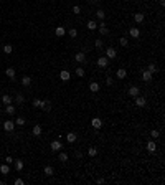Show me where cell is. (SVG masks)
Wrapping results in <instances>:
<instances>
[{
    "instance_id": "obj_1",
    "label": "cell",
    "mask_w": 165,
    "mask_h": 185,
    "mask_svg": "<svg viewBox=\"0 0 165 185\" xmlns=\"http://www.w3.org/2000/svg\"><path fill=\"white\" fill-rule=\"evenodd\" d=\"M13 129H15V122L12 121V119H8V121L3 122V131L5 132H13Z\"/></svg>"
},
{
    "instance_id": "obj_2",
    "label": "cell",
    "mask_w": 165,
    "mask_h": 185,
    "mask_svg": "<svg viewBox=\"0 0 165 185\" xmlns=\"http://www.w3.org/2000/svg\"><path fill=\"white\" fill-rule=\"evenodd\" d=\"M104 56H106L107 60H116V56H117V51H116L112 46H109V48H106V55H104Z\"/></svg>"
},
{
    "instance_id": "obj_3",
    "label": "cell",
    "mask_w": 165,
    "mask_h": 185,
    "mask_svg": "<svg viewBox=\"0 0 165 185\" xmlns=\"http://www.w3.org/2000/svg\"><path fill=\"white\" fill-rule=\"evenodd\" d=\"M50 149H51V150H54V152H58V150H61V149H63V144H61V140H59V139H56V140H53V142L50 144Z\"/></svg>"
},
{
    "instance_id": "obj_4",
    "label": "cell",
    "mask_w": 165,
    "mask_h": 185,
    "mask_svg": "<svg viewBox=\"0 0 165 185\" xmlns=\"http://www.w3.org/2000/svg\"><path fill=\"white\" fill-rule=\"evenodd\" d=\"M97 30H99L101 35H109V28H107V25L104 23V20H102L99 25H97Z\"/></svg>"
},
{
    "instance_id": "obj_5",
    "label": "cell",
    "mask_w": 165,
    "mask_h": 185,
    "mask_svg": "<svg viewBox=\"0 0 165 185\" xmlns=\"http://www.w3.org/2000/svg\"><path fill=\"white\" fill-rule=\"evenodd\" d=\"M145 147H147L149 152H155V150H157V142H155V139H150L149 142L145 144Z\"/></svg>"
},
{
    "instance_id": "obj_6",
    "label": "cell",
    "mask_w": 165,
    "mask_h": 185,
    "mask_svg": "<svg viewBox=\"0 0 165 185\" xmlns=\"http://www.w3.org/2000/svg\"><path fill=\"white\" fill-rule=\"evenodd\" d=\"M69 78H71V75H69V71L68 70H61L59 71V79H61V81H69Z\"/></svg>"
},
{
    "instance_id": "obj_7",
    "label": "cell",
    "mask_w": 165,
    "mask_h": 185,
    "mask_svg": "<svg viewBox=\"0 0 165 185\" xmlns=\"http://www.w3.org/2000/svg\"><path fill=\"white\" fill-rule=\"evenodd\" d=\"M97 66L99 68H107L109 66V60L106 56H99L97 58Z\"/></svg>"
},
{
    "instance_id": "obj_8",
    "label": "cell",
    "mask_w": 165,
    "mask_h": 185,
    "mask_svg": "<svg viewBox=\"0 0 165 185\" xmlns=\"http://www.w3.org/2000/svg\"><path fill=\"white\" fill-rule=\"evenodd\" d=\"M145 104H147V101H145L144 96H140V94L136 96V106H137V108H144Z\"/></svg>"
},
{
    "instance_id": "obj_9",
    "label": "cell",
    "mask_w": 165,
    "mask_h": 185,
    "mask_svg": "<svg viewBox=\"0 0 165 185\" xmlns=\"http://www.w3.org/2000/svg\"><path fill=\"white\" fill-rule=\"evenodd\" d=\"M127 93H129V96H131V98H136V96H139V94H140V89H139V86H131Z\"/></svg>"
},
{
    "instance_id": "obj_10",
    "label": "cell",
    "mask_w": 165,
    "mask_h": 185,
    "mask_svg": "<svg viewBox=\"0 0 165 185\" xmlns=\"http://www.w3.org/2000/svg\"><path fill=\"white\" fill-rule=\"evenodd\" d=\"M91 126H93L94 129H101V127H102V119L93 118V119H91Z\"/></svg>"
},
{
    "instance_id": "obj_11",
    "label": "cell",
    "mask_w": 165,
    "mask_h": 185,
    "mask_svg": "<svg viewBox=\"0 0 165 185\" xmlns=\"http://www.w3.org/2000/svg\"><path fill=\"white\" fill-rule=\"evenodd\" d=\"M99 89H101V84L97 83V81H91V83H89V91H91V93H97Z\"/></svg>"
},
{
    "instance_id": "obj_12",
    "label": "cell",
    "mask_w": 165,
    "mask_h": 185,
    "mask_svg": "<svg viewBox=\"0 0 165 185\" xmlns=\"http://www.w3.org/2000/svg\"><path fill=\"white\" fill-rule=\"evenodd\" d=\"M0 174H2V175H8L10 174V164H2V165H0Z\"/></svg>"
},
{
    "instance_id": "obj_13",
    "label": "cell",
    "mask_w": 165,
    "mask_h": 185,
    "mask_svg": "<svg viewBox=\"0 0 165 185\" xmlns=\"http://www.w3.org/2000/svg\"><path fill=\"white\" fill-rule=\"evenodd\" d=\"M129 35L132 36V38H139V36H140V30L137 27H132V28H129Z\"/></svg>"
},
{
    "instance_id": "obj_14",
    "label": "cell",
    "mask_w": 165,
    "mask_h": 185,
    "mask_svg": "<svg viewBox=\"0 0 165 185\" xmlns=\"http://www.w3.org/2000/svg\"><path fill=\"white\" fill-rule=\"evenodd\" d=\"M126 76H127V71L124 70V68H119V70L116 71V78L117 79H124Z\"/></svg>"
},
{
    "instance_id": "obj_15",
    "label": "cell",
    "mask_w": 165,
    "mask_h": 185,
    "mask_svg": "<svg viewBox=\"0 0 165 185\" xmlns=\"http://www.w3.org/2000/svg\"><path fill=\"white\" fill-rule=\"evenodd\" d=\"M74 60H76V63H84V61H86V55H84L83 51H79V53H76Z\"/></svg>"
},
{
    "instance_id": "obj_16",
    "label": "cell",
    "mask_w": 165,
    "mask_h": 185,
    "mask_svg": "<svg viewBox=\"0 0 165 185\" xmlns=\"http://www.w3.org/2000/svg\"><path fill=\"white\" fill-rule=\"evenodd\" d=\"M5 75H7L10 79H15V75H17V71H15V68H7V70H5Z\"/></svg>"
},
{
    "instance_id": "obj_17",
    "label": "cell",
    "mask_w": 165,
    "mask_h": 185,
    "mask_svg": "<svg viewBox=\"0 0 165 185\" xmlns=\"http://www.w3.org/2000/svg\"><path fill=\"white\" fill-rule=\"evenodd\" d=\"M76 139H78V135H76V132H68L66 134V140H68L69 144H73V142H76Z\"/></svg>"
},
{
    "instance_id": "obj_18",
    "label": "cell",
    "mask_w": 165,
    "mask_h": 185,
    "mask_svg": "<svg viewBox=\"0 0 165 185\" xmlns=\"http://www.w3.org/2000/svg\"><path fill=\"white\" fill-rule=\"evenodd\" d=\"M64 33H66L64 27H56V28H54V35H56L58 38H61V36H64Z\"/></svg>"
},
{
    "instance_id": "obj_19",
    "label": "cell",
    "mask_w": 165,
    "mask_h": 185,
    "mask_svg": "<svg viewBox=\"0 0 165 185\" xmlns=\"http://www.w3.org/2000/svg\"><path fill=\"white\" fill-rule=\"evenodd\" d=\"M152 76H154V75H152V73H149L147 70H144V71H142V79H144V81H147V83H149V81H152Z\"/></svg>"
},
{
    "instance_id": "obj_20",
    "label": "cell",
    "mask_w": 165,
    "mask_h": 185,
    "mask_svg": "<svg viewBox=\"0 0 165 185\" xmlns=\"http://www.w3.org/2000/svg\"><path fill=\"white\" fill-rule=\"evenodd\" d=\"M41 132H43V129H41V126H40V124H36V126L32 129V134H33V135H36V137H38V135H41Z\"/></svg>"
},
{
    "instance_id": "obj_21",
    "label": "cell",
    "mask_w": 165,
    "mask_h": 185,
    "mask_svg": "<svg viewBox=\"0 0 165 185\" xmlns=\"http://www.w3.org/2000/svg\"><path fill=\"white\" fill-rule=\"evenodd\" d=\"M15 170L17 172H22L23 170V160L22 159H17L15 160Z\"/></svg>"
},
{
    "instance_id": "obj_22",
    "label": "cell",
    "mask_w": 165,
    "mask_h": 185,
    "mask_svg": "<svg viewBox=\"0 0 165 185\" xmlns=\"http://www.w3.org/2000/svg\"><path fill=\"white\" fill-rule=\"evenodd\" d=\"M43 174H45V175H48V177H51V175L54 174V170H53L51 165H46V167L43 169Z\"/></svg>"
},
{
    "instance_id": "obj_23",
    "label": "cell",
    "mask_w": 165,
    "mask_h": 185,
    "mask_svg": "<svg viewBox=\"0 0 165 185\" xmlns=\"http://www.w3.org/2000/svg\"><path fill=\"white\" fill-rule=\"evenodd\" d=\"M134 20H136V23H142L145 20V15L144 13H136L134 15Z\"/></svg>"
},
{
    "instance_id": "obj_24",
    "label": "cell",
    "mask_w": 165,
    "mask_h": 185,
    "mask_svg": "<svg viewBox=\"0 0 165 185\" xmlns=\"http://www.w3.org/2000/svg\"><path fill=\"white\" fill-rule=\"evenodd\" d=\"M88 30H89V32H93V30H97V23H96L94 20H89V22H88Z\"/></svg>"
},
{
    "instance_id": "obj_25",
    "label": "cell",
    "mask_w": 165,
    "mask_h": 185,
    "mask_svg": "<svg viewBox=\"0 0 165 185\" xmlns=\"http://www.w3.org/2000/svg\"><path fill=\"white\" fill-rule=\"evenodd\" d=\"M5 111H7V114L13 116V114H15V106H12V104H7V106H5Z\"/></svg>"
},
{
    "instance_id": "obj_26",
    "label": "cell",
    "mask_w": 165,
    "mask_h": 185,
    "mask_svg": "<svg viewBox=\"0 0 165 185\" xmlns=\"http://www.w3.org/2000/svg\"><path fill=\"white\" fill-rule=\"evenodd\" d=\"M41 109L46 111V113H50V111H51V103H50V101H43V106H41Z\"/></svg>"
},
{
    "instance_id": "obj_27",
    "label": "cell",
    "mask_w": 165,
    "mask_h": 185,
    "mask_svg": "<svg viewBox=\"0 0 165 185\" xmlns=\"http://www.w3.org/2000/svg\"><path fill=\"white\" fill-rule=\"evenodd\" d=\"M147 71H149V73H152V75H155V73L158 71V68H157L154 63H150V65H149V68H147Z\"/></svg>"
},
{
    "instance_id": "obj_28",
    "label": "cell",
    "mask_w": 165,
    "mask_h": 185,
    "mask_svg": "<svg viewBox=\"0 0 165 185\" xmlns=\"http://www.w3.org/2000/svg\"><path fill=\"white\" fill-rule=\"evenodd\" d=\"M22 84L23 86H30V84H32V78H30V76H23L22 78Z\"/></svg>"
},
{
    "instance_id": "obj_29",
    "label": "cell",
    "mask_w": 165,
    "mask_h": 185,
    "mask_svg": "<svg viewBox=\"0 0 165 185\" xmlns=\"http://www.w3.org/2000/svg\"><path fill=\"white\" fill-rule=\"evenodd\" d=\"M88 155L89 157H96L97 155V149H96V147H89V149H88Z\"/></svg>"
},
{
    "instance_id": "obj_30",
    "label": "cell",
    "mask_w": 165,
    "mask_h": 185,
    "mask_svg": "<svg viewBox=\"0 0 165 185\" xmlns=\"http://www.w3.org/2000/svg\"><path fill=\"white\" fill-rule=\"evenodd\" d=\"M58 160H59V162H68V154H66V152H61L59 155H58Z\"/></svg>"
},
{
    "instance_id": "obj_31",
    "label": "cell",
    "mask_w": 165,
    "mask_h": 185,
    "mask_svg": "<svg viewBox=\"0 0 165 185\" xmlns=\"http://www.w3.org/2000/svg\"><path fill=\"white\" fill-rule=\"evenodd\" d=\"M2 103L5 104V106H7V104H12V98H10L8 94H3V96H2Z\"/></svg>"
},
{
    "instance_id": "obj_32",
    "label": "cell",
    "mask_w": 165,
    "mask_h": 185,
    "mask_svg": "<svg viewBox=\"0 0 165 185\" xmlns=\"http://www.w3.org/2000/svg\"><path fill=\"white\" fill-rule=\"evenodd\" d=\"M96 17H97V18H99V20L102 22V20H104V18H106V13H104V10H97V12H96Z\"/></svg>"
},
{
    "instance_id": "obj_33",
    "label": "cell",
    "mask_w": 165,
    "mask_h": 185,
    "mask_svg": "<svg viewBox=\"0 0 165 185\" xmlns=\"http://www.w3.org/2000/svg\"><path fill=\"white\" fill-rule=\"evenodd\" d=\"M76 76H79V78L84 76V68H83V66H78V68H76Z\"/></svg>"
},
{
    "instance_id": "obj_34",
    "label": "cell",
    "mask_w": 165,
    "mask_h": 185,
    "mask_svg": "<svg viewBox=\"0 0 165 185\" xmlns=\"http://www.w3.org/2000/svg\"><path fill=\"white\" fill-rule=\"evenodd\" d=\"M33 106L38 108V109H41V106H43V99H35L33 101Z\"/></svg>"
},
{
    "instance_id": "obj_35",
    "label": "cell",
    "mask_w": 165,
    "mask_h": 185,
    "mask_svg": "<svg viewBox=\"0 0 165 185\" xmlns=\"http://www.w3.org/2000/svg\"><path fill=\"white\" fill-rule=\"evenodd\" d=\"M15 101H17L18 104H22L23 101H25V98H23V94H20V93H18V94L15 96Z\"/></svg>"
},
{
    "instance_id": "obj_36",
    "label": "cell",
    "mask_w": 165,
    "mask_h": 185,
    "mask_svg": "<svg viewBox=\"0 0 165 185\" xmlns=\"http://www.w3.org/2000/svg\"><path fill=\"white\" fill-rule=\"evenodd\" d=\"M12 51H13V48H12V45H5V46H3V53H7V55H10Z\"/></svg>"
},
{
    "instance_id": "obj_37",
    "label": "cell",
    "mask_w": 165,
    "mask_h": 185,
    "mask_svg": "<svg viewBox=\"0 0 165 185\" xmlns=\"http://www.w3.org/2000/svg\"><path fill=\"white\" fill-rule=\"evenodd\" d=\"M119 43H121L122 46H127V45H129V40H127L126 36H122V38H119Z\"/></svg>"
},
{
    "instance_id": "obj_38",
    "label": "cell",
    "mask_w": 165,
    "mask_h": 185,
    "mask_svg": "<svg viewBox=\"0 0 165 185\" xmlns=\"http://www.w3.org/2000/svg\"><path fill=\"white\" fill-rule=\"evenodd\" d=\"M25 122H27V121L23 119V118H18V119L15 121V126H25Z\"/></svg>"
},
{
    "instance_id": "obj_39",
    "label": "cell",
    "mask_w": 165,
    "mask_h": 185,
    "mask_svg": "<svg viewBox=\"0 0 165 185\" xmlns=\"http://www.w3.org/2000/svg\"><path fill=\"white\" fill-rule=\"evenodd\" d=\"M68 33H69V36H71V38H76V36H78V30H76V28H71Z\"/></svg>"
},
{
    "instance_id": "obj_40",
    "label": "cell",
    "mask_w": 165,
    "mask_h": 185,
    "mask_svg": "<svg viewBox=\"0 0 165 185\" xmlns=\"http://www.w3.org/2000/svg\"><path fill=\"white\" fill-rule=\"evenodd\" d=\"M150 135H152V139H158V135H160V132H158L157 129H154V131H150Z\"/></svg>"
},
{
    "instance_id": "obj_41",
    "label": "cell",
    "mask_w": 165,
    "mask_h": 185,
    "mask_svg": "<svg viewBox=\"0 0 165 185\" xmlns=\"http://www.w3.org/2000/svg\"><path fill=\"white\" fill-rule=\"evenodd\" d=\"M73 13L79 15V13H81V7H79V5H74V7H73Z\"/></svg>"
},
{
    "instance_id": "obj_42",
    "label": "cell",
    "mask_w": 165,
    "mask_h": 185,
    "mask_svg": "<svg viewBox=\"0 0 165 185\" xmlns=\"http://www.w3.org/2000/svg\"><path fill=\"white\" fill-rule=\"evenodd\" d=\"M15 185H25V182H23V178H20V177H18V178H15V182H13Z\"/></svg>"
},
{
    "instance_id": "obj_43",
    "label": "cell",
    "mask_w": 165,
    "mask_h": 185,
    "mask_svg": "<svg viewBox=\"0 0 165 185\" xmlns=\"http://www.w3.org/2000/svg\"><path fill=\"white\" fill-rule=\"evenodd\" d=\"M106 84H107V86H112V84H114V79H112L111 76H107V78H106Z\"/></svg>"
},
{
    "instance_id": "obj_44",
    "label": "cell",
    "mask_w": 165,
    "mask_h": 185,
    "mask_svg": "<svg viewBox=\"0 0 165 185\" xmlns=\"http://www.w3.org/2000/svg\"><path fill=\"white\" fill-rule=\"evenodd\" d=\"M94 45H96V48H101V46H102V40H96Z\"/></svg>"
},
{
    "instance_id": "obj_45",
    "label": "cell",
    "mask_w": 165,
    "mask_h": 185,
    "mask_svg": "<svg viewBox=\"0 0 165 185\" xmlns=\"http://www.w3.org/2000/svg\"><path fill=\"white\" fill-rule=\"evenodd\" d=\"M12 162H13V159H12L10 155H7V157H5V164H12Z\"/></svg>"
},
{
    "instance_id": "obj_46",
    "label": "cell",
    "mask_w": 165,
    "mask_h": 185,
    "mask_svg": "<svg viewBox=\"0 0 165 185\" xmlns=\"http://www.w3.org/2000/svg\"><path fill=\"white\" fill-rule=\"evenodd\" d=\"M126 2H129V0H126Z\"/></svg>"
},
{
    "instance_id": "obj_47",
    "label": "cell",
    "mask_w": 165,
    "mask_h": 185,
    "mask_svg": "<svg viewBox=\"0 0 165 185\" xmlns=\"http://www.w3.org/2000/svg\"><path fill=\"white\" fill-rule=\"evenodd\" d=\"M0 159H2V155H0Z\"/></svg>"
}]
</instances>
